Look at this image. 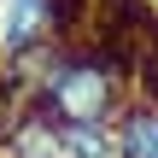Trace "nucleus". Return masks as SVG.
Segmentation results:
<instances>
[{
    "label": "nucleus",
    "instance_id": "nucleus-5",
    "mask_svg": "<svg viewBox=\"0 0 158 158\" xmlns=\"http://www.w3.org/2000/svg\"><path fill=\"white\" fill-rule=\"evenodd\" d=\"M59 158H117V123H64Z\"/></svg>",
    "mask_w": 158,
    "mask_h": 158
},
{
    "label": "nucleus",
    "instance_id": "nucleus-6",
    "mask_svg": "<svg viewBox=\"0 0 158 158\" xmlns=\"http://www.w3.org/2000/svg\"><path fill=\"white\" fill-rule=\"evenodd\" d=\"M23 111H29V94L0 70V147H6V135L18 129V117H23Z\"/></svg>",
    "mask_w": 158,
    "mask_h": 158
},
{
    "label": "nucleus",
    "instance_id": "nucleus-7",
    "mask_svg": "<svg viewBox=\"0 0 158 158\" xmlns=\"http://www.w3.org/2000/svg\"><path fill=\"white\" fill-rule=\"evenodd\" d=\"M135 76H141V100H152V106H158V47H147V53H141Z\"/></svg>",
    "mask_w": 158,
    "mask_h": 158
},
{
    "label": "nucleus",
    "instance_id": "nucleus-3",
    "mask_svg": "<svg viewBox=\"0 0 158 158\" xmlns=\"http://www.w3.org/2000/svg\"><path fill=\"white\" fill-rule=\"evenodd\" d=\"M117 158H158V106L129 100L117 117Z\"/></svg>",
    "mask_w": 158,
    "mask_h": 158
},
{
    "label": "nucleus",
    "instance_id": "nucleus-1",
    "mask_svg": "<svg viewBox=\"0 0 158 158\" xmlns=\"http://www.w3.org/2000/svg\"><path fill=\"white\" fill-rule=\"evenodd\" d=\"M123 106H129V64H117L111 47L70 53L59 64V76L29 100V111H41L53 129H64V123H117Z\"/></svg>",
    "mask_w": 158,
    "mask_h": 158
},
{
    "label": "nucleus",
    "instance_id": "nucleus-4",
    "mask_svg": "<svg viewBox=\"0 0 158 158\" xmlns=\"http://www.w3.org/2000/svg\"><path fill=\"white\" fill-rule=\"evenodd\" d=\"M0 158H59V129H53L41 111H23V117H18V129L6 135Z\"/></svg>",
    "mask_w": 158,
    "mask_h": 158
},
{
    "label": "nucleus",
    "instance_id": "nucleus-2",
    "mask_svg": "<svg viewBox=\"0 0 158 158\" xmlns=\"http://www.w3.org/2000/svg\"><path fill=\"white\" fill-rule=\"evenodd\" d=\"M53 41V18H47V0H0V64Z\"/></svg>",
    "mask_w": 158,
    "mask_h": 158
}]
</instances>
